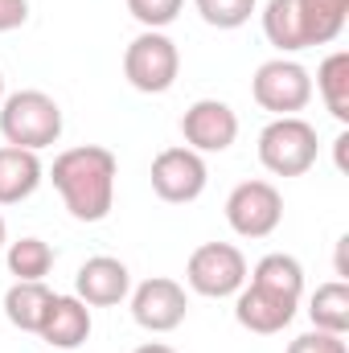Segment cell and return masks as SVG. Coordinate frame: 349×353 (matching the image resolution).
<instances>
[{
  "label": "cell",
  "instance_id": "cell-29",
  "mask_svg": "<svg viewBox=\"0 0 349 353\" xmlns=\"http://www.w3.org/2000/svg\"><path fill=\"white\" fill-rule=\"evenodd\" d=\"M50 353H58V350H50Z\"/></svg>",
  "mask_w": 349,
  "mask_h": 353
},
{
  "label": "cell",
  "instance_id": "cell-22",
  "mask_svg": "<svg viewBox=\"0 0 349 353\" xmlns=\"http://www.w3.org/2000/svg\"><path fill=\"white\" fill-rule=\"evenodd\" d=\"M193 4H197V12H201L206 25H214V29H239V25L251 21V12H255L259 0H193Z\"/></svg>",
  "mask_w": 349,
  "mask_h": 353
},
{
  "label": "cell",
  "instance_id": "cell-18",
  "mask_svg": "<svg viewBox=\"0 0 349 353\" xmlns=\"http://www.w3.org/2000/svg\"><path fill=\"white\" fill-rule=\"evenodd\" d=\"M308 316H312V329H325V333H349V283L346 279H329L312 292L308 300Z\"/></svg>",
  "mask_w": 349,
  "mask_h": 353
},
{
  "label": "cell",
  "instance_id": "cell-16",
  "mask_svg": "<svg viewBox=\"0 0 349 353\" xmlns=\"http://www.w3.org/2000/svg\"><path fill=\"white\" fill-rule=\"evenodd\" d=\"M296 12L304 21L308 46H329L341 37L349 21V0H296Z\"/></svg>",
  "mask_w": 349,
  "mask_h": 353
},
{
  "label": "cell",
  "instance_id": "cell-8",
  "mask_svg": "<svg viewBox=\"0 0 349 353\" xmlns=\"http://www.w3.org/2000/svg\"><path fill=\"white\" fill-rule=\"evenodd\" d=\"M210 169L193 148H165L152 161V193L169 205H189L206 193Z\"/></svg>",
  "mask_w": 349,
  "mask_h": 353
},
{
  "label": "cell",
  "instance_id": "cell-21",
  "mask_svg": "<svg viewBox=\"0 0 349 353\" xmlns=\"http://www.w3.org/2000/svg\"><path fill=\"white\" fill-rule=\"evenodd\" d=\"M4 259H8V275H17V279H46L54 267V247L41 239H17V243H8Z\"/></svg>",
  "mask_w": 349,
  "mask_h": 353
},
{
  "label": "cell",
  "instance_id": "cell-17",
  "mask_svg": "<svg viewBox=\"0 0 349 353\" xmlns=\"http://www.w3.org/2000/svg\"><path fill=\"white\" fill-rule=\"evenodd\" d=\"M263 33L267 41L283 54H296V50H308V37H304V21L296 12V0H267L263 4Z\"/></svg>",
  "mask_w": 349,
  "mask_h": 353
},
{
  "label": "cell",
  "instance_id": "cell-5",
  "mask_svg": "<svg viewBox=\"0 0 349 353\" xmlns=\"http://www.w3.org/2000/svg\"><path fill=\"white\" fill-rule=\"evenodd\" d=\"M185 283L206 300L239 296V288L247 283V259L235 243H201L185 263Z\"/></svg>",
  "mask_w": 349,
  "mask_h": 353
},
{
  "label": "cell",
  "instance_id": "cell-9",
  "mask_svg": "<svg viewBox=\"0 0 349 353\" xmlns=\"http://www.w3.org/2000/svg\"><path fill=\"white\" fill-rule=\"evenodd\" d=\"M128 296H132V321L140 329H148V333H173L185 321V312H189L185 288L177 279H169V275H152Z\"/></svg>",
  "mask_w": 349,
  "mask_h": 353
},
{
  "label": "cell",
  "instance_id": "cell-13",
  "mask_svg": "<svg viewBox=\"0 0 349 353\" xmlns=\"http://www.w3.org/2000/svg\"><path fill=\"white\" fill-rule=\"evenodd\" d=\"M37 337L50 341V350L74 353L79 345H87V337H90V308L79 296H54L50 316H46Z\"/></svg>",
  "mask_w": 349,
  "mask_h": 353
},
{
  "label": "cell",
  "instance_id": "cell-14",
  "mask_svg": "<svg viewBox=\"0 0 349 353\" xmlns=\"http://www.w3.org/2000/svg\"><path fill=\"white\" fill-rule=\"evenodd\" d=\"M41 173L46 169H41L37 152L4 144L0 148V205H17V201L33 197L37 185H41Z\"/></svg>",
  "mask_w": 349,
  "mask_h": 353
},
{
  "label": "cell",
  "instance_id": "cell-15",
  "mask_svg": "<svg viewBox=\"0 0 349 353\" xmlns=\"http://www.w3.org/2000/svg\"><path fill=\"white\" fill-rule=\"evenodd\" d=\"M50 304H54V292L41 279H17L4 292V316L21 333H41V325L50 316Z\"/></svg>",
  "mask_w": 349,
  "mask_h": 353
},
{
  "label": "cell",
  "instance_id": "cell-19",
  "mask_svg": "<svg viewBox=\"0 0 349 353\" xmlns=\"http://www.w3.org/2000/svg\"><path fill=\"white\" fill-rule=\"evenodd\" d=\"M317 90L325 99V111L337 119V123H349V54L337 50L321 62L317 70Z\"/></svg>",
  "mask_w": 349,
  "mask_h": 353
},
{
  "label": "cell",
  "instance_id": "cell-3",
  "mask_svg": "<svg viewBox=\"0 0 349 353\" xmlns=\"http://www.w3.org/2000/svg\"><path fill=\"white\" fill-rule=\"evenodd\" d=\"M317 128L300 115H275L259 132V165L271 176H304L317 165Z\"/></svg>",
  "mask_w": 349,
  "mask_h": 353
},
{
  "label": "cell",
  "instance_id": "cell-26",
  "mask_svg": "<svg viewBox=\"0 0 349 353\" xmlns=\"http://www.w3.org/2000/svg\"><path fill=\"white\" fill-rule=\"evenodd\" d=\"M132 353H177V350L165 345V341H148V345H140V350H132Z\"/></svg>",
  "mask_w": 349,
  "mask_h": 353
},
{
  "label": "cell",
  "instance_id": "cell-4",
  "mask_svg": "<svg viewBox=\"0 0 349 353\" xmlns=\"http://www.w3.org/2000/svg\"><path fill=\"white\" fill-rule=\"evenodd\" d=\"M181 74V50L169 33L161 29H144L128 50H123V79L140 94H165L173 90Z\"/></svg>",
  "mask_w": 349,
  "mask_h": 353
},
{
  "label": "cell",
  "instance_id": "cell-24",
  "mask_svg": "<svg viewBox=\"0 0 349 353\" xmlns=\"http://www.w3.org/2000/svg\"><path fill=\"white\" fill-rule=\"evenodd\" d=\"M288 353H349V345H346V337H337V333L312 329V333H300L296 341H288Z\"/></svg>",
  "mask_w": 349,
  "mask_h": 353
},
{
  "label": "cell",
  "instance_id": "cell-20",
  "mask_svg": "<svg viewBox=\"0 0 349 353\" xmlns=\"http://www.w3.org/2000/svg\"><path fill=\"white\" fill-rule=\"evenodd\" d=\"M251 283H263V288H271V292H283V296L300 300V296H304V267H300L296 255L275 251V255H263L259 263H255Z\"/></svg>",
  "mask_w": 349,
  "mask_h": 353
},
{
  "label": "cell",
  "instance_id": "cell-2",
  "mask_svg": "<svg viewBox=\"0 0 349 353\" xmlns=\"http://www.w3.org/2000/svg\"><path fill=\"white\" fill-rule=\"evenodd\" d=\"M0 136L12 148L41 152L62 136V107L46 90H17L0 103Z\"/></svg>",
  "mask_w": 349,
  "mask_h": 353
},
{
  "label": "cell",
  "instance_id": "cell-6",
  "mask_svg": "<svg viewBox=\"0 0 349 353\" xmlns=\"http://www.w3.org/2000/svg\"><path fill=\"white\" fill-rule=\"evenodd\" d=\"M251 94L271 115H296L312 103V74L292 58H271L255 70Z\"/></svg>",
  "mask_w": 349,
  "mask_h": 353
},
{
  "label": "cell",
  "instance_id": "cell-7",
  "mask_svg": "<svg viewBox=\"0 0 349 353\" xmlns=\"http://www.w3.org/2000/svg\"><path fill=\"white\" fill-rule=\"evenodd\" d=\"M226 222L239 239H267L283 222V197L271 181H243L226 197Z\"/></svg>",
  "mask_w": 349,
  "mask_h": 353
},
{
  "label": "cell",
  "instance_id": "cell-12",
  "mask_svg": "<svg viewBox=\"0 0 349 353\" xmlns=\"http://www.w3.org/2000/svg\"><path fill=\"white\" fill-rule=\"evenodd\" d=\"M128 292H132V271H128V263H119L111 255L87 259L74 275V296L87 308H115L128 300Z\"/></svg>",
  "mask_w": 349,
  "mask_h": 353
},
{
  "label": "cell",
  "instance_id": "cell-10",
  "mask_svg": "<svg viewBox=\"0 0 349 353\" xmlns=\"http://www.w3.org/2000/svg\"><path fill=\"white\" fill-rule=\"evenodd\" d=\"M181 136L193 152H226L239 140V115L222 99H197L181 115Z\"/></svg>",
  "mask_w": 349,
  "mask_h": 353
},
{
  "label": "cell",
  "instance_id": "cell-11",
  "mask_svg": "<svg viewBox=\"0 0 349 353\" xmlns=\"http://www.w3.org/2000/svg\"><path fill=\"white\" fill-rule=\"evenodd\" d=\"M296 308H300V300H292L283 292H271L263 283H243L239 296H235V321L247 333H259V337L283 333L296 321Z\"/></svg>",
  "mask_w": 349,
  "mask_h": 353
},
{
  "label": "cell",
  "instance_id": "cell-1",
  "mask_svg": "<svg viewBox=\"0 0 349 353\" xmlns=\"http://www.w3.org/2000/svg\"><path fill=\"white\" fill-rule=\"evenodd\" d=\"M115 152L99 148V144H79L66 148L54 169L50 181L62 197V205L70 210L74 222H103L115 205Z\"/></svg>",
  "mask_w": 349,
  "mask_h": 353
},
{
  "label": "cell",
  "instance_id": "cell-25",
  "mask_svg": "<svg viewBox=\"0 0 349 353\" xmlns=\"http://www.w3.org/2000/svg\"><path fill=\"white\" fill-rule=\"evenodd\" d=\"M29 21V0H0V33H12Z\"/></svg>",
  "mask_w": 349,
  "mask_h": 353
},
{
  "label": "cell",
  "instance_id": "cell-27",
  "mask_svg": "<svg viewBox=\"0 0 349 353\" xmlns=\"http://www.w3.org/2000/svg\"><path fill=\"white\" fill-rule=\"evenodd\" d=\"M4 239H8V230H4V218H0V251H4Z\"/></svg>",
  "mask_w": 349,
  "mask_h": 353
},
{
  "label": "cell",
  "instance_id": "cell-23",
  "mask_svg": "<svg viewBox=\"0 0 349 353\" xmlns=\"http://www.w3.org/2000/svg\"><path fill=\"white\" fill-rule=\"evenodd\" d=\"M185 0H128V12L144 25V29H165L181 17Z\"/></svg>",
  "mask_w": 349,
  "mask_h": 353
},
{
  "label": "cell",
  "instance_id": "cell-28",
  "mask_svg": "<svg viewBox=\"0 0 349 353\" xmlns=\"http://www.w3.org/2000/svg\"><path fill=\"white\" fill-rule=\"evenodd\" d=\"M0 103H4V74H0Z\"/></svg>",
  "mask_w": 349,
  "mask_h": 353
}]
</instances>
